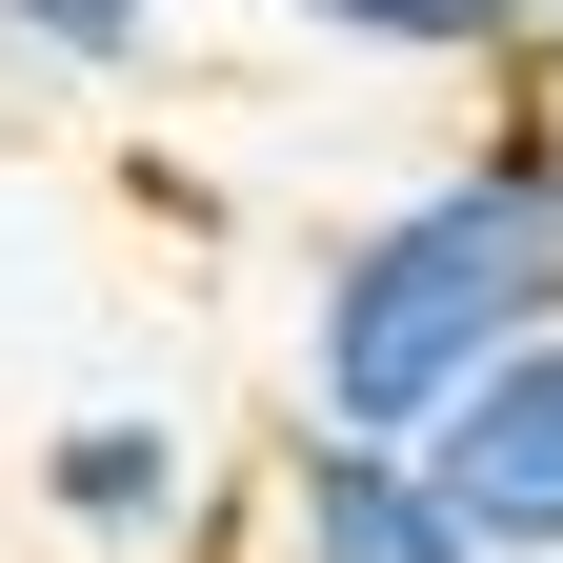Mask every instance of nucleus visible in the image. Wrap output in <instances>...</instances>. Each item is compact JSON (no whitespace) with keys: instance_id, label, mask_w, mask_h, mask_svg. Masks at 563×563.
I'll use <instances>...</instances> for the list:
<instances>
[{"instance_id":"f257e3e1","label":"nucleus","mask_w":563,"mask_h":563,"mask_svg":"<svg viewBox=\"0 0 563 563\" xmlns=\"http://www.w3.org/2000/svg\"><path fill=\"white\" fill-rule=\"evenodd\" d=\"M563 322V201L504 162V141H463V162L383 181L363 222L302 262V422L322 443H422L483 363H523Z\"/></svg>"},{"instance_id":"f03ea898","label":"nucleus","mask_w":563,"mask_h":563,"mask_svg":"<svg viewBox=\"0 0 563 563\" xmlns=\"http://www.w3.org/2000/svg\"><path fill=\"white\" fill-rule=\"evenodd\" d=\"M41 523L81 563H201L222 543V463L181 402H60L41 422Z\"/></svg>"},{"instance_id":"7ed1b4c3","label":"nucleus","mask_w":563,"mask_h":563,"mask_svg":"<svg viewBox=\"0 0 563 563\" xmlns=\"http://www.w3.org/2000/svg\"><path fill=\"white\" fill-rule=\"evenodd\" d=\"M402 463H422V504H443L483 563H563V322L523 342V363H483Z\"/></svg>"},{"instance_id":"20e7f679","label":"nucleus","mask_w":563,"mask_h":563,"mask_svg":"<svg viewBox=\"0 0 563 563\" xmlns=\"http://www.w3.org/2000/svg\"><path fill=\"white\" fill-rule=\"evenodd\" d=\"M262 563H483V543L422 504L402 443H322V422H282V463H262Z\"/></svg>"},{"instance_id":"39448f33","label":"nucleus","mask_w":563,"mask_h":563,"mask_svg":"<svg viewBox=\"0 0 563 563\" xmlns=\"http://www.w3.org/2000/svg\"><path fill=\"white\" fill-rule=\"evenodd\" d=\"M302 41L342 60H443V81H523V60L563 41V0H282Z\"/></svg>"},{"instance_id":"423d86ee","label":"nucleus","mask_w":563,"mask_h":563,"mask_svg":"<svg viewBox=\"0 0 563 563\" xmlns=\"http://www.w3.org/2000/svg\"><path fill=\"white\" fill-rule=\"evenodd\" d=\"M0 60H41V81H141V60H162V0H0Z\"/></svg>"},{"instance_id":"0eeeda50","label":"nucleus","mask_w":563,"mask_h":563,"mask_svg":"<svg viewBox=\"0 0 563 563\" xmlns=\"http://www.w3.org/2000/svg\"><path fill=\"white\" fill-rule=\"evenodd\" d=\"M504 162H523V181H543V201H563V41H543V60H523V101H504Z\"/></svg>"}]
</instances>
